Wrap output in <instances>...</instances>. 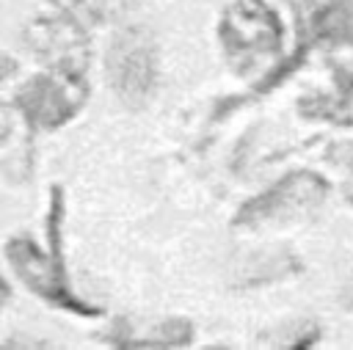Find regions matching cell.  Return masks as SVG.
Segmentation results:
<instances>
[{
	"label": "cell",
	"mask_w": 353,
	"mask_h": 350,
	"mask_svg": "<svg viewBox=\"0 0 353 350\" xmlns=\"http://www.w3.org/2000/svg\"><path fill=\"white\" fill-rule=\"evenodd\" d=\"M11 72H14V61H8V58L0 55V80H6Z\"/></svg>",
	"instance_id": "cell-9"
},
{
	"label": "cell",
	"mask_w": 353,
	"mask_h": 350,
	"mask_svg": "<svg viewBox=\"0 0 353 350\" xmlns=\"http://www.w3.org/2000/svg\"><path fill=\"white\" fill-rule=\"evenodd\" d=\"M85 99V83L77 74L50 72L33 77L19 94V110L36 127H58L77 113Z\"/></svg>",
	"instance_id": "cell-6"
},
{
	"label": "cell",
	"mask_w": 353,
	"mask_h": 350,
	"mask_svg": "<svg viewBox=\"0 0 353 350\" xmlns=\"http://www.w3.org/2000/svg\"><path fill=\"white\" fill-rule=\"evenodd\" d=\"M66 17L77 19L83 28L85 25H105L127 14L135 0H52Z\"/></svg>",
	"instance_id": "cell-8"
},
{
	"label": "cell",
	"mask_w": 353,
	"mask_h": 350,
	"mask_svg": "<svg viewBox=\"0 0 353 350\" xmlns=\"http://www.w3.org/2000/svg\"><path fill=\"white\" fill-rule=\"evenodd\" d=\"M301 19V36H298V50L295 55L276 72L270 74V80H262L256 85V91L270 88L273 83H279L284 74L292 72V66L303 58V52L309 47H345L353 44V0H320L314 6L306 8V17Z\"/></svg>",
	"instance_id": "cell-5"
},
{
	"label": "cell",
	"mask_w": 353,
	"mask_h": 350,
	"mask_svg": "<svg viewBox=\"0 0 353 350\" xmlns=\"http://www.w3.org/2000/svg\"><path fill=\"white\" fill-rule=\"evenodd\" d=\"M347 201H350V204H353V187H350V190H347Z\"/></svg>",
	"instance_id": "cell-12"
},
{
	"label": "cell",
	"mask_w": 353,
	"mask_h": 350,
	"mask_svg": "<svg viewBox=\"0 0 353 350\" xmlns=\"http://www.w3.org/2000/svg\"><path fill=\"white\" fill-rule=\"evenodd\" d=\"M345 306H353V278L347 284V298H345Z\"/></svg>",
	"instance_id": "cell-10"
},
{
	"label": "cell",
	"mask_w": 353,
	"mask_h": 350,
	"mask_svg": "<svg viewBox=\"0 0 353 350\" xmlns=\"http://www.w3.org/2000/svg\"><path fill=\"white\" fill-rule=\"evenodd\" d=\"M25 39H28L30 52H36L50 66V72L83 77L88 66V39L77 19L66 14L36 19L28 28Z\"/></svg>",
	"instance_id": "cell-4"
},
{
	"label": "cell",
	"mask_w": 353,
	"mask_h": 350,
	"mask_svg": "<svg viewBox=\"0 0 353 350\" xmlns=\"http://www.w3.org/2000/svg\"><path fill=\"white\" fill-rule=\"evenodd\" d=\"M306 119L331 121L336 127H353V74L339 72L331 94H312L298 102Z\"/></svg>",
	"instance_id": "cell-7"
},
{
	"label": "cell",
	"mask_w": 353,
	"mask_h": 350,
	"mask_svg": "<svg viewBox=\"0 0 353 350\" xmlns=\"http://www.w3.org/2000/svg\"><path fill=\"white\" fill-rule=\"evenodd\" d=\"M6 295H8V292H6V284H3V278H0V303L6 300Z\"/></svg>",
	"instance_id": "cell-11"
},
{
	"label": "cell",
	"mask_w": 353,
	"mask_h": 350,
	"mask_svg": "<svg viewBox=\"0 0 353 350\" xmlns=\"http://www.w3.org/2000/svg\"><path fill=\"white\" fill-rule=\"evenodd\" d=\"M328 190H331V185L320 174L290 171L281 179H276L270 187H265L262 193L248 198L237 209L232 223L243 226V229H254V226H265V223H281V220L312 215L325 201Z\"/></svg>",
	"instance_id": "cell-3"
},
{
	"label": "cell",
	"mask_w": 353,
	"mask_h": 350,
	"mask_svg": "<svg viewBox=\"0 0 353 350\" xmlns=\"http://www.w3.org/2000/svg\"><path fill=\"white\" fill-rule=\"evenodd\" d=\"M108 83L127 107H143L157 85V44L143 25L121 28L105 55Z\"/></svg>",
	"instance_id": "cell-2"
},
{
	"label": "cell",
	"mask_w": 353,
	"mask_h": 350,
	"mask_svg": "<svg viewBox=\"0 0 353 350\" xmlns=\"http://www.w3.org/2000/svg\"><path fill=\"white\" fill-rule=\"evenodd\" d=\"M218 39L229 66L243 74L281 50L284 25L262 0H234L221 14Z\"/></svg>",
	"instance_id": "cell-1"
}]
</instances>
